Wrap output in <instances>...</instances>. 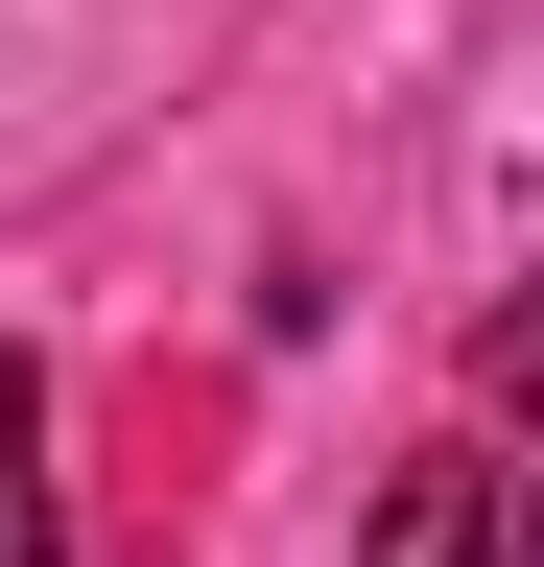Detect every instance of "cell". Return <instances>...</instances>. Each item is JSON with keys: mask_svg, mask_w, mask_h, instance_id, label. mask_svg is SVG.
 <instances>
[{"mask_svg": "<svg viewBox=\"0 0 544 567\" xmlns=\"http://www.w3.org/2000/svg\"><path fill=\"white\" fill-rule=\"evenodd\" d=\"M356 567H521V473H497V425L402 450V496H379V544H356Z\"/></svg>", "mask_w": 544, "mask_h": 567, "instance_id": "6da1fadb", "label": "cell"}, {"mask_svg": "<svg viewBox=\"0 0 544 567\" xmlns=\"http://www.w3.org/2000/svg\"><path fill=\"white\" fill-rule=\"evenodd\" d=\"M0 567H72V520H48V379L0 354Z\"/></svg>", "mask_w": 544, "mask_h": 567, "instance_id": "7a4b0ae2", "label": "cell"}]
</instances>
